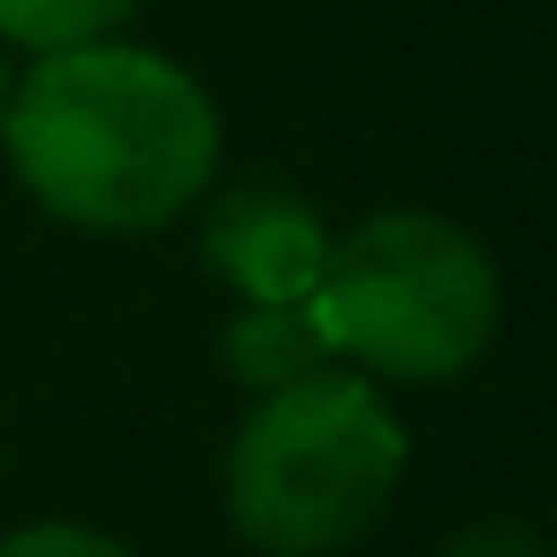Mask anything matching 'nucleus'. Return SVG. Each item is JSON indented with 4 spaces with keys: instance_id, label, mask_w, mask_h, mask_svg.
I'll return each instance as SVG.
<instances>
[{
    "instance_id": "1",
    "label": "nucleus",
    "mask_w": 557,
    "mask_h": 557,
    "mask_svg": "<svg viewBox=\"0 0 557 557\" xmlns=\"http://www.w3.org/2000/svg\"><path fill=\"white\" fill-rule=\"evenodd\" d=\"M16 184L70 230L138 237L207 199L222 161V115L207 85L131 39L39 54L0 108Z\"/></svg>"
},
{
    "instance_id": "2",
    "label": "nucleus",
    "mask_w": 557,
    "mask_h": 557,
    "mask_svg": "<svg viewBox=\"0 0 557 557\" xmlns=\"http://www.w3.org/2000/svg\"><path fill=\"white\" fill-rule=\"evenodd\" d=\"M405 481V428L359 374H306L252 397L230 435L222 504L260 557H336L374 534Z\"/></svg>"
},
{
    "instance_id": "3",
    "label": "nucleus",
    "mask_w": 557,
    "mask_h": 557,
    "mask_svg": "<svg viewBox=\"0 0 557 557\" xmlns=\"http://www.w3.org/2000/svg\"><path fill=\"white\" fill-rule=\"evenodd\" d=\"M306 313L336 359H359L382 382H458L488 359L504 290L473 230L389 207L329 237V260L306 290Z\"/></svg>"
},
{
    "instance_id": "4",
    "label": "nucleus",
    "mask_w": 557,
    "mask_h": 557,
    "mask_svg": "<svg viewBox=\"0 0 557 557\" xmlns=\"http://www.w3.org/2000/svg\"><path fill=\"white\" fill-rule=\"evenodd\" d=\"M199 260L245 306H290L313 290L329 260V222L283 176H245L199 214Z\"/></svg>"
},
{
    "instance_id": "5",
    "label": "nucleus",
    "mask_w": 557,
    "mask_h": 557,
    "mask_svg": "<svg viewBox=\"0 0 557 557\" xmlns=\"http://www.w3.org/2000/svg\"><path fill=\"white\" fill-rule=\"evenodd\" d=\"M329 359H336V351L321 344L306 298H290V306H237L230 329H222V367H230V382H237L245 397L290 389V382L321 374Z\"/></svg>"
},
{
    "instance_id": "6",
    "label": "nucleus",
    "mask_w": 557,
    "mask_h": 557,
    "mask_svg": "<svg viewBox=\"0 0 557 557\" xmlns=\"http://www.w3.org/2000/svg\"><path fill=\"white\" fill-rule=\"evenodd\" d=\"M138 0H0V39L32 47V54H62V47H92L115 39L131 24Z\"/></svg>"
},
{
    "instance_id": "7",
    "label": "nucleus",
    "mask_w": 557,
    "mask_h": 557,
    "mask_svg": "<svg viewBox=\"0 0 557 557\" xmlns=\"http://www.w3.org/2000/svg\"><path fill=\"white\" fill-rule=\"evenodd\" d=\"M0 557H138L131 542L100 534V527H70V519H39V527H16L0 542Z\"/></svg>"
},
{
    "instance_id": "8",
    "label": "nucleus",
    "mask_w": 557,
    "mask_h": 557,
    "mask_svg": "<svg viewBox=\"0 0 557 557\" xmlns=\"http://www.w3.org/2000/svg\"><path fill=\"white\" fill-rule=\"evenodd\" d=\"M435 557H549V542H542V527H527L511 511H488V519L458 527Z\"/></svg>"
},
{
    "instance_id": "9",
    "label": "nucleus",
    "mask_w": 557,
    "mask_h": 557,
    "mask_svg": "<svg viewBox=\"0 0 557 557\" xmlns=\"http://www.w3.org/2000/svg\"><path fill=\"white\" fill-rule=\"evenodd\" d=\"M0 108H9V70H0Z\"/></svg>"
}]
</instances>
